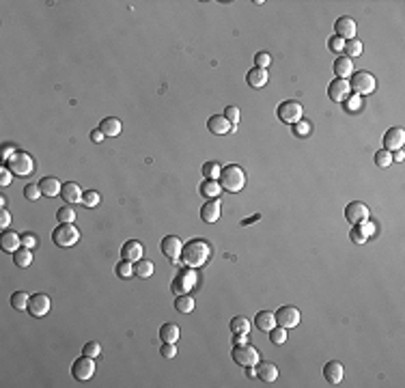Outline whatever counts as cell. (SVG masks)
I'll use <instances>...</instances> for the list:
<instances>
[{"mask_svg": "<svg viewBox=\"0 0 405 388\" xmlns=\"http://www.w3.org/2000/svg\"><path fill=\"white\" fill-rule=\"evenodd\" d=\"M211 259V246L205 239H190L183 244V253H181V266L185 268H203L207 261Z\"/></svg>", "mask_w": 405, "mask_h": 388, "instance_id": "obj_1", "label": "cell"}, {"mask_svg": "<svg viewBox=\"0 0 405 388\" xmlns=\"http://www.w3.org/2000/svg\"><path fill=\"white\" fill-rule=\"evenodd\" d=\"M218 181H220L222 190H226V192H240V190H244V186H246V173H244L242 166L228 164V166H224V169L220 171Z\"/></svg>", "mask_w": 405, "mask_h": 388, "instance_id": "obj_2", "label": "cell"}, {"mask_svg": "<svg viewBox=\"0 0 405 388\" xmlns=\"http://www.w3.org/2000/svg\"><path fill=\"white\" fill-rule=\"evenodd\" d=\"M80 239V231L76 229L74 222H60L54 233H52V242H54L58 248H69V246H76Z\"/></svg>", "mask_w": 405, "mask_h": 388, "instance_id": "obj_3", "label": "cell"}, {"mask_svg": "<svg viewBox=\"0 0 405 388\" xmlns=\"http://www.w3.org/2000/svg\"><path fill=\"white\" fill-rule=\"evenodd\" d=\"M5 166L15 177H28V175H33V171H35V160L30 158L26 151H15L11 155V160H9Z\"/></svg>", "mask_w": 405, "mask_h": 388, "instance_id": "obj_4", "label": "cell"}, {"mask_svg": "<svg viewBox=\"0 0 405 388\" xmlns=\"http://www.w3.org/2000/svg\"><path fill=\"white\" fill-rule=\"evenodd\" d=\"M196 280H199V276H196L194 268H183L177 276H175L173 280V293L175 296H185V293H190L194 287H196Z\"/></svg>", "mask_w": 405, "mask_h": 388, "instance_id": "obj_5", "label": "cell"}, {"mask_svg": "<svg viewBox=\"0 0 405 388\" xmlns=\"http://www.w3.org/2000/svg\"><path fill=\"white\" fill-rule=\"evenodd\" d=\"M351 91L356 93V95H369V93L375 91L377 82H375V76L369 71H358V73H351V82H349Z\"/></svg>", "mask_w": 405, "mask_h": 388, "instance_id": "obj_6", "label": "cell"}, {"mask_svg": "<svg viewBox=\"0 0 405 388\" xmlns=\"http://www.w3.org/2000/svg\"><path fill=\"white\" fill-rule=\"evenodd\" d=\"M231 358L240 366H257V362L261 360V356H259L257 348H252V345L246 343V345H233Z\"/></svg>", "mask_w": 405, "mask_h": 388, "instance_id": "obj_7", "label": "cell"}, {"mask_svg": "<svg viewBox=\"0 0 405 388\" xmlns=\"http://www.w3.org/2000/svg\"><path fill=\"white\" fill-rule=\"evenodd\" d=\"M302 114H304V108H302V104H300V101L289 99V101H283L278 106V119L283 121V123H287V125L300 123Z\"/></svg>", "mask_w": 405, "mask_h": 388, "instance_id": "obj_8", "label": "cell"}, {"mask_svg": "<svg viewBox=\"0 0 405 388\" xmlns=\"http://www.w3.org/2000/svg\"><path fill=\"white\" fill-rule=\"evenodd\" d=\"M71 375H74L78 382L91 380V377L95 375V360H93L91 356H84V354H82L80 358L74 362V366H71Z\"/></svg>", "mask_w": 405, "mask_h": 388, "instance_id": "obj_9", "label": "cell"}, {"mask_svg": "<svg viewBox=\"0 0 405 388\" xmlns=\"http://www.w3.org/2000/svg\"><path fill=\"white\" fill-rule=\"evenodd\" d=\"M274 317H276V323L280 328L291 330V328H295L300 323V311L295 307H283V309H278L274 313Z\"/></svg>", "mask_w": 405, "mask_h": 388, "instance_id": "obj_10", "label": "cell"}, {"mask_svg": "<svg viewBox=\"0 0 405 388\" xmlns=\"http://www.w3.org/2000/svg\"><path fill=\"white\" fill-rule=\"evenodd\" d=\"M369 207L365 205V203H360V201H354V203H349L347 207H345V218H347V222H351L354 227H358L360 222H365V220H369Z\"/></svg>", "mask_w": 405, "mask_h": 388, "instance_id": "obj_11", "label": "cell"}, {"mask_svg": "<svg viewBox=\"0 0 405 388\" xmlns=\"http://www.w3.org/2000/svg\"><path fill=\"white\" fill-rule=\"evenodd\" d=\"M349 91H351V87H349V80L334 78V80L330 82V87H328V95H330V99H332V101L340 104V101H347V97H349Z\"/></svg>", "mask_w": 405, "mask_h": 388, "instance_id": "obj_12", "label": "cell"}, {"mask_svg": "<svg viewBox=\"0 0 405 388\" xmlns=\"http://www.w3.org/2000/svg\"><path fill=\"white\" fill-rule=\"evenodd\" d=\"M181 253H183V242H181L177 235H168V237L162 239V255L166 259L177 261L181 257Z\"/></svg>", "mask_w": 405, "mask_h": 388, "instance_id": "obj_13", "label": "cell"}, {"mask_svg": "<svg viewBox=\"0 0 405 388\" xmlns=\"http://www.w3.org/2000/svg\"><path fill=\"white\" fill-rule=\"evenodd\" d=\"M405 145V130L403 128H390L386 134H383V149L386 151H397L403 149Z\"/></svg>", "mask_w": 405, "mask_h": 388, "instance_id": "obj_14", "label": "cell"}, {"mask_svg": "<svg viewBox=\"0 0 405 388\" xmlns=\"http://www.w3.org/2000/svg\"><path fill=\"white\" fill-rule=\"evenodd\" d=\"M50 311V298L46 293H35V296H30V302H28V313L33 317H44L48 315Z\"/></svg>", "mask_w": 405, "mask_h": 388, "instance_id": "obj_15", "label": "cell"}, {"mask_svg": "<svg viewBox=\"0 0 405 388\" xmlns=\"http://www.w3.org/2000/svg\"><path fill=\"white\" fill-rule=\"evenodd\" d=\"M220 214H222V207H220V201H218V198H209L201 209V218L207 224L218 222V220H220Z\"/></svg>", "mask_w": 405, "mask_h": 388, "instance_id": "obj_16", "label": "cell"}, {"mask_svg": "<svg viewBox=\"0 0 405 388\" xmlns=\"http://www.w3.org/2000/svg\"><path fill=\"white\" fill-rule=\"evenodd\" d=\"M334 28H336V37H340L343 41H349V39H356V22L351 17H347V15H343V17H338L336 19V24H334Z\"/></svg>", "mask_w": 405, "mask_h": 388, "instance_id": "obj_17", "label": "cell"}, {"mask_svg": "<svg viewBox=\"0 0 405 388\" xmlns=\"http://www.w3.org/2000/svg\"><path fill=\"white\" fill-rule=\"evenodd\" d=\"M343 375H345V369H343V364L338 360H330L326 366H324V380L328 384H340L343 382Z\"/></svg>", "mask_w": 405, "mask_h": 388, "instance_id": "obj_18", "label": "cell"}, {"mask_svg": "<svg viewBox=\"0 0 405 388\" xmlns=\"http://www.w3.org/2000/svg\"><path fill=\"white\" fill-rule=\"evenodd\" d=\"M121 257H123V261L136 263V261L142 259V244L136 242V239H130V242H125V246L121 248Z\"/></svg>", "mask_w": 405, "mask_h": 388, "instance_id": "obj_19", "label": "cell"}, {"mask_svg": "<svg viewBox=\"0 0 405 388\" xmlns=\"http://www.w3.org/2000/svg\"><path fill=\"white\" fill-rule=\"evenodd\" d=\"M257 377H259V380H263L265 384H272V382H276V377H278V366L274 362H261V360H259L257 362Z\"/></svg>", "mask_w": 405, "mask_h": 388, "instance_id": "obj_20", "label": "cell"}, {"mask_svg": "<svg viewBox=\"0 0 405 388\" xmlns=\"http://www.w3.org/2000/svg\"><path fill=\"white\" fill-rule=\"evenodd\" d=\"M22 246V235H17L15 231H5L3 237H0V248L5 250V253H15Z\"/></svg>", "mask_w": 405, "mask_h": 388, "instance_id": "obj_21", "label": "cell"}, {"mask_svg": "<svg viewBox=\"0 0 405 388\" xmlns=\"http://www.w3.org/2000/svg\"><path fill=\"white\" fill-rule=\"evenodd\" d=\"M207 128H209V132L211 134H216V136H222V134H228L233 130V125L226 121V117L224 114H214V117L207 121Z\"/></svg>", "mask_w": 405, "mask_h": 388, "instance_id": "obj_22", "label": "cell"}, {"mask_svg": "<svg viewBox=\"0 0 405 388\" xmlns=\"http://www.w3.org/2000/svg\"><path fill=\"white\" fill-rule=\"evenodd\" d=\"M267 69H261V67H252L250 71L246 73V82H248V87H252V89H261V87H265L267 85Z\"/></svg>", "mask_w": 405, "mask_h": 388, "instance_id": "obj_23", "label": "cell"}, {"mask_svg": "<svg viewBox=\"0 0 405 388\" xmlns=\"http://www.w3.org/2000/svg\"><path fill=\"white\" fill-rule=\"evenodd\" d=\"M82 192L80 190V186L78 183H74V181H69V183H65L63 186V190H60V196H63V201L65 203H69V205H76V203H82Z\"/></svg>", "mask_w": 405, "mask_h": 388, "instance_id": "obj_24", "label": "cell"}, {"mask_svg": "<svg viewBox=\"0 0 405 388\" xmlns=\"http://www.w3.org/2000/svg\"><path fill=\"white\" fill-rule=\"evenodd\" d=\"M254 328L261 332H272V328H276V317L274 313L269 311H261L254 315Z\"/></svg>", "mask_w": 405, "mask_h": 388, "instance_id": "obj_25", "label": "cell"}, {"mask_svg": "<svg viewBox=\"0 0 405 388\" xmlns=\"http://www.w3.org/2000/svg\"><path fill=\"white\" fill-rule=\"evenodd\" d=\"M41 188V194L44 196H60V190H63V183H60L56 177H44L39 181Z\"/></svg>", "mask_w": 405, "mask_h": 388, "instance_id": "obj_26", "label": "cell"}, {"mask_svg": "<svg viewBox=\"0 0 405 388\" xmlns=\"http://www.w3.org/2000/svg\"><path fill=\"white\" fill-rule=\"evenodd\" d=\"M334 73H336V78L347 80L351 73H354V60H351L349 56H338L334 60Z\"/></svg>", "mask_w": 405, "mask_h": 388, "instance_id": "obj_27", "label": "cell"}, {"mask_svg": "<svg viewBox=\"0 0 405 388\" xmlns=\"http://www.w3.org/2000/svg\"><path fill=\"white\" fill-rule=\"evenodd\" d=\"M160 337L164 343H177L179 339V326L177 323H164L160 328Z\"/></svg>", "mask_w": 405, "mask_h": 388, "instance_id": "obj_28", "label": "cell"}, {"mask_svg": "<svg viewBox=\"0 0 405 388\" xmlns=\"http://www.w3.org/2000/svg\"><path fill=\"white\" fill-rule=\"evenodd\" d=\"M99 130L103 132V136H117L121 132V121L117 117H108L99 123Z\"/></svg>", "mask_w": 405, "mask_h": 388, "instance_id": "obj_29", "label": "cell"}, {"mask_svg": "<svg viewBox=\"0 0 405 388\" xmlns=\"http://www.w3.org/2000/svg\"><path fill=\"white\" fill-rule=\"evenodd\" d=\"M201 194L207 196V198H218V196L222 194L220 181H209V179H205V181L201 183Z\"/></svg>", "mask_w": 405, "mask_h": 388, "instance_id": "obj_30", "label": "cell"}, {"mask_svg": "<svg viewBox=\"0 0 405 388\" xmlns=\"http://www.w3.org/2000/svg\"><path fill=\"white\" fill-rule=\"evenodd\" d=\"M194 298L190 296V293H185V296H177V300H175V309H177L181 315H188V313L194 311Z\"/></svg>", "mask_w": 405, "mask_h": 388, "instance_id": "obj_31", "label": "cell"}, {"mask_svg": "<svg viewBox=\"0 0 405 388\" xmlns=\"http://www.w3.org/2000/svg\"><path fill=\"white\" fill-rule=\"evenodd\" d=\"M134 274L138 278H149L153 274V261H147V259H140L134 263Z\"/></svg>", "mask_w": 405, "mask_h": 388, "instance_id": "obj_32", "label": "cell"}, {"mask_svg": "<svg viewBox=\"0 0 405 388\" xmlns=\"http://www.w3.org/2000/svg\"><path fill=\"white\" fill-rule=\"evenodd\" d=\"M28 302H30V296L26 291H15L11 296V307L15 311H28Z\"/></svg>", "mask_w": 405, "mask_h": 388, "instance_id": "obj_33", "label": "cell"}, {"mask_svg": "<svg viewBox=\"0 0 405 388\" xmlns=\"http://www.w3.org/2000/svg\"><path fill=\"white\" fill-rule=\"evenodd\" d=\"M231 332H233V337L235 334H248L250 332V321H248L246 317H233L231 319Z\"/></svg>", "mask_w": 405, "mask_h": 388, "instance_id": "obj_34", "label": "cell"}, {"mask_svg": "<svg viewBox=\"0 0 405 388\" xmlns=\"http://www.w3.org/2000/svg\"><path fill=\"white\" fill-rule=\"evenodd\" d=\"M13 261L19 268H28L30 263H33V253H30L28 248H19L13 253Z\"/></svg>", "mask_w": 405, "mask_h": 388, "instance_id": "obj_35", "label": "cell"}, {"mask_svg": "<svg viewBox=\"0 0 405 388\" xmlns=\"http://www.w3.org/2000/svg\"><path fill=\"white\" fill-rule=\"evenodd\" d=\"M220 164L218 162H205L203 164V177L209 181H218V177H220Z\"/></svg>", "mask_w": 405, "mask_h": 388, "instance_id": "obj_36", "label": "cell"}, {"mask_svg": "<svg viewBox=\"0 0 405 388\" xmlns=\"http://www.w3.org/2000/svg\"><path fill=\"white\" fill-rule=\"evenodd\" d=\"M345 52H347V56L354 60L356 56L362 54V41H360V39H349V41H345Z\"/></svg>", "mask_w": 405, "mask_h": 388, "instance_id": "obj_37", "label": "cell"}, {"mask_svg": "<svg viewBox=\"0 0 405 388\" xmlns=\"http://www.w3.org/2000/svg\"><path fill=\"white\" fill-rule=\"evenodd\" d=\"M99 201H101V196L95 190H89V192L82 194V205H84V207H97Z\"/></svg>", "mask_w": 405, "mask_h": 388, "instance_id": "obj_38", "label": "cell"}, {"mask_svg": "<svg viewBox=\"0 0 405 388\" xmlns=\"http://www.w3.org/2000/svg\"><path fill=\"white\" fill-rule=\"evenodd\" d=\"M375 164H377V166H381V169H386V166H390V164H392V153H390V151H386V149L375 151Z\"/></svg>", "mask_w": 405, "mask_h": 388, "instance_id": "obj_39", "label": "cell"}, {"mask_svg": "<svg viewBox=\"0 0 405 388\" xmlns=\"http://www.w3.org/2000/svg\"><path fill=\"white\" fill-rule=\"evenodd\" d=\"M269 334V339H272V343L274 345H285V341H287V330L285 328H272V332H267Z\"/></svg>", "mask_w": 405, "mask_h": 388, "instance_id": "obj_40", "label": "cell"}, {"mask_svg": "<svg viewBox=\"0 0 405 388\" xmlns=\"http://www.w3.org/2000/svg\"><path fill=\"white\" fill-rule=\"evenodd\" d=\"M224 117L226 121L233 125V128H237V123H240V108L237 106H226L224 108Z\"/></svg>", "mask_w": 405, "mask_h": 388, "instance_id": "obj_41", "label": "cell"}, {"mask_svg": "<svg viewBox=\"0 0 405 388\" xmlns=\"http://www.w3.org/2000/svg\"><path fill=\"white\" fill-rule=\"evenodd\" d=\"M56 218H58V222H74V220H76V212L71 207H60L58 212H56Z\"/></svg>", "mask_w": 405, "mask_h": 388, "instance_id": "obj_42", "label": "cell"}, {"mask_svg": "<svg viewBox=\"0 0 405 388\" xmlns=\"http://www.w3.org/2000/svg\"><path fill=\"white\" fill-rule=\"evenodd\" d=\"M117 274L121 278H130L134 274V263H130V261H121V263H117Z\"/></svg>", "mask_w": 405, "mask_h": 388, "instance_id": "obj_43", "label": "cell"}, {"mask_svg": "<svg viewBox=\"0 0 405 388\" xmlns=\"http://www.w3.org/2000/svg\"><path fill=\"white\" fill-rule=\"evenodd\" d=\"M82 354L84 356H91V358H97V356L101 354V345L97 341H91L84 345V350H82Z\"/></svg>", "mask_w": 405, "mask_h": 388, "instance_id": "obj_44", "label": "cell"}, {"mask_svg": "<svg viewBox=\"0 0 405 388\" xmlns=\"http://www.w3.org/2000/svg\"><path fill=\"white\" fill-rule=\"evenodd\" d=\"M24 196L28 198V201H37V198H39V196H44V194H41V188H39V186L30 183V186H26V188H24Z\"/></svg>", "mask_w": 405, "mask_h": 388, "instance_id": "obj_45", "label": "cell"}, {"mask_svg": "<svg viewBox=\"0 0 405 388\" xmlns=\"http://www.w3.org/2000/svg\"><path fill=\"white\" fill-rule=\"evenodd\" d=\"M328 48L334 52V54H340L343 50H345V41H343L340 37H332L330 39V44H328Z\"/></svg>", "mask_w": 405, "mask_h": 388, "instance_id": "obj_46", "label": "cell"}, {"mask_svg": "<svg viewBox=\"0 0 405 388\" xmlns=\"http://www.w3.org/2000/svg\"><path fill=\"white\" fill-rule=\"evenodd\" d=\"M356 229H358V231H360V233L365 235V237H371L373 233H375V224H373V222H369V220H365V222H360Z\"/></svg>", "mask_w": 405, "mask_h": 388, "instance_id": "obj_47", "label": "cell"}, {"mask_svg": "<svg viewBox=\"0 0 405 388\" xmlns=\"http://www.w3.org/2000/svg\"><path fill=\"white\" fill-rule=\"evenodd\" d=\"M160 354L164 356V358H175V356H177V348H175V343H164Z\"/></svg>", "mask_w": 405, "mask_h": 388, "instance_id": "obj_48", "label": "cell"}, {"mask_svg": "<svg viewBox=\"0 0 405 388\" xmlns=\"http://www.w3.org/2000/svg\"><path fill=\"white\" fill-rule=\"evenodd\" d=\"M15 153V149H13V142H5L3 145V153H0V160H3L5 164L11 160V155Z\"/></svg>", "mask_w": 405, "mask_h": 388, "instance_id": "obj_49", "label": "cell"}, {"mask_svg": "<svg viewBox=\"0 0 405 388\" xmlns=\"http://www.w3.org/2000/svg\"><path fill=\"white\" fill-rule=\"evenodd\" d=\"M254 63H257V67H261V69H265L269 63H272V56L267 54V52H259L257 54V58H254Z\"/></svg>", "mask_w": 405, "mask_h": 388, "instance_id": "obj_50", "label": "cell"}, {"mask_svg": "<svg viewBox=\"0 0 405 388\" xmlns=\"http://www.w3.org/2000/svg\"><path fill=\"white\" fill-rule=\"evenodd\" d=\"M37 244H39V242H37V237H35L33 233H24V235H22V246H24V248L33 250Z\"/></svg>", "mask_w": 405, "mask_h": 388, "instance_id": "obj_51", "label": "cell"}, {"mask_svg": "<svg viewBox=\"0 0 405 388\" xmlns=\"http://www.w3.org/2000/svg\"><path fill=\"white\" fill-rule=\"evenodd\" d=\"M11 177H13V173L9 171L7 166H3V169H0V186L7 188L9 183H11Z\"/></svg>", "mask_w": 405, "mask_h": 388, "instance_id": "obj_52", "label": "cell"}, {"mask_svg": "<svg viewBox=\"0 0 405 388\" xmlns=\"http://www.w3.org/2000/svg\"><path fill=\"white\" fill-rule=\"evenodd\" d=\"M9 222H11V214H9L7 209L3 207V209H0V229H7Z\"/></svg>", "mask_w": 405, "mask_h": 388, "instance_id": "obj_53", "label": "cell"}, {"mask_svg": "<svg viewBox=\"0 0 405 388\" xmlns=\"http://www.w3.org/2000/svg\"><path fill=\"white\" fill-rule=\"evenodd\" d=\"M349 237H351V242H354V244H365V242H367V237H365V235H362V233H360V231H358V229H351V233H349Z\"/></svg>", "mask_w": 405, "mask_h": 388, "instance_id": "obj_54", "label": "cell"}, {"mask_svg": "<svg viewBox=\"0 0 405 388\" xmlns=\"http://www.w3.org/2000/svg\"><path fill=\"white\" fill-rule=\"evenodd\" d=\"M297 128H295V132L300 134V136H304V134H308L310 132V123L308 121H300V123H295Z\"/></svg>", "mask_w": 405, "mask_h": 388, "instance_id": "obj_55", "label": "cell"}, {"mask_svg": "<svg viewBox=\"0 0 405 388\" xmlns=\"http://www.w3.org/2000/svg\"><path fill=\"white\" fill-rule=\"evenodd\" d=\"M360 108H362L360 97H358V95H356V97H351V99H349V110H351V112H356V110H360Z\"/></svg>", "mask_w": 405, "mask_h": 388, "instance_id": "obj_56", "label": "cell"}, {"mask_svg": "<svg viewBox=\"0 0 405 388\" xmlns=\"http://www.w3.org/2000/svg\"><path fill=\"white\" fill-rule=\"evenodd\" d=\"M91 140H93V142H103V132H101L99 128L93 130V132H91Z\"/></svg>", "mask_w": 405, "mask_h": 388, "instance_id": "obj_57", "label": "cell"}, {"mask_svg": "<svg viewBox=\"0 0 405 388\" xmlns=\"http://www.w3.org/2000/svg\"><path fill=\"white\" fill-rule=\"evenodd\" d=\"M248 334H235V337H233V345H246L248 343Z\"/></svg>", "mask_w": 405, "mask_h": 388, "instance_id": "obj_58", "label": "cell"}, {"mask_svg": "<svg viewBox=\"0 0 405 388\" xmlns=\"http://www.w3.org/2000/svg\"><path fill=\"white\" fill-rule=\"evenodd\" d=\"M403 160H405V153H403V149L392 151V162H403Z\"/></svg>", "mask_w": 405, "mask_h": 388, "instance_id": "obj_59", "label": "cell"}, {"mask_svg": "<svg viewBox=\"0 0 405 388\" xmlns=\"http://www.w3.org/2000/svg\"><path fill=\"white\" fill-rule=\"evenodd\" d=\"M246 375L248 377H257V369H254V366H246Z\"/></svg>", "mask_w": 405, "mask_h": 388, "instance_id": "obj_60", "label": "cell"}]
</instances>
